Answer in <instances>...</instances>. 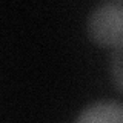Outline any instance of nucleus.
I'll use <instances>...</instances> for the list:
<instances>
[{
  "label": "nucleus",
  "instance_id": "1",
  "mask_svg": "<svg viewBox=\"0 0 123 123\" xmlns=\"http://www.w3.org/2000/svg\"><path fill=\"white\" fill-rule=\"evenodd\" d=\"M88 36L100 46H118L123 43V6L106 2L92 9L86 23Z\"/></svg>",
  "mask_w": 123,
  "mask_h": 123
},
{
  "label": "nucleus",
  "instance_id": "2",
  "mask_svg": "<svg viewBox=\"0 0 123 123\" xmlns=\"http://www.w3.org/2000/svg\"><path fill=\"white\" fill-rule=\"evenodd\" d=\"M75 123H123V103L97 102L86 106Z\"/></svg>",
  "mask_w": 123,
  "mask_h": 123
},
{
  "label": "nucleus",
  "instance_id": "3",
  "mask_svg": "<svg viewBox=\"0 0 123 123\" xmlns=\"http://www.w3.org/2000/svg\"><path fill=\"white\" fill-rule=\"evenodd\" d=\"M111 79L120 92H123V43L115 46L111 55Z\"/></svg>",
  "mask_w": 123,
  "mask_h": 123
}]
</instances>
